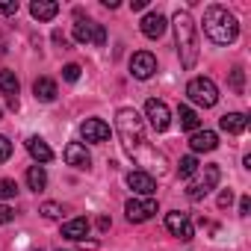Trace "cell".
<instances>
[{"label":"cell","instance_id":"cell-24","mask_svg":"<svg viewBox=\"0 0 251 251\" xmlns=\"http://www.w3.org/2000/svg\"><path fill=\"white\" fill-rule=\"evenodd\" d=\"M198 169H201V166H198V160H195V157L189 154V157H183V160H180V166H177V175H180V177L186 180V177H192V175H195Z\"/></svg>","mask_w":251,"mask_h":251},{"label":"cell","instance_id":"cell-32","mask_svg":"<svg viewBox=\"0 0 251 251\" xmlns=\"http://www.w3.org/2000/svg\"><path fill=\"white\" fill-rule=\"evenodd\" d=\"M248 213H251V198L242 195V198H239V216H248Z\"/></svg>","mask_w":251,"mask_h":251},{"label":"cell","instance_id":"cell-9","mask_svg":"<svg viewBox=\"0 0 251 251\" xmlns=\"http://www.w3.org/2000/svg\"><path fill=\"white\" fill-rule=\"evenodd\" d=\"M154 71H157V56L154 53L139 50V53L130 56V74L136 80H148V77H154Z\"/></svg>","mask_w":251,"mask_h":251},{"label":"cell","instance_id":"cell-15","mask_svg":"<svg viewBox=\"0 0 251 251\" xmlns=\"http://www.w3.org/2000/svg\"><path fill=\"white\" fill-rule=\"evenodd\" d=\"M142 36H148V39H160L163 33H166V15H160V12H148L145 18H142Z\"/></svg>","mask_w":251,"mask_h":251},{"label":"cell","instance_id":"cell-20","mask_svg":"<svg viewBox=\"0 0 251 251\" xmlns=\"http://www.w3.org/2000/svg\"><path fill=\"white\" fill-rule=\"evenodd\" d=\"M86 233H89V219H83V216H80V219H71V222L62 225V236H65V239L80 242Z\"/></svg>","mask_w":251,"mask_h":251},{"label":"cell","instance_id":"cell-25","mask_svg":"<svg viewBox=\"0 0 251 251\" xmlns=\"http://www.w3.org/2000/svg\"><path fill=\"white\" fill-rule=\"evenodd\" d=\"M230 89H233L236 95H242V89H245V71H242V68H233V71H230Z\"/></svg>","mask_w":251,"mask_h":251},{"label":"cell","instance_id":"cell-18","mask_svg":"<svg viewBox=\"0 0 251 251\" xmlns=\"http://www.w3.org/2000/svg\"><path fill=\"white\" fill-rule=\"evenodd\" d=\"M219 127H222L225 133H242V130L248 127V118H245L242 112H227V115L219 118Z\"/></svg>","mask_w":251,"mask_h":251},{"label":"cell","instance_id":"cell-14","mask_svg":"<svg viewBox=\"0 0 251 251\" xmlns=\"http://www.w3.org/2000/svg\"><path fill=\"white\" fill-rule=\"evenodd\" d=\"M189 148L192 154H201V151H216L219 148V136L213 130H195L192 139H189Z\"/></svg>","mask_w":251,"mask_h":251},{"label":"cell","instance_id":"cell-28","mask_svg":"<svg viewBox=\"0 0 251 251\" xmlns=\"http://www.w3.org/2000/svg\"><path fill=\"white\" fill-rule=\"evenodd\" d=\"M80 71H83V68H80L77 62H71V65H65V68H62V77H65L68 83H77V80H80Z\"/></svg>","mask_w":251,"mask_h":251},{"label":"cell","instance_id":"cell-27","mask_svg":"<svg viewBox=\"0 0 251 251\" xmlns=\"http://www.w3.org/2000/svg\"><path fill=\"white\" fill-rule=\"evenodd\" d=\"M15 195H18L15 180H0V198H15Z\"/></svg>","mask_w":251,"mask_h":251},{"label":"cell","instance_id":"cell-33","mask_svg":"<svg viewBox=\"0 0 251 251\" xmlns=\"http://www.w3.org/2000/svg\"><path fill=\"white\" fill-rule=\"evenodd\" d=\"M230 201H233V192H230V189L219 195V207H230Z\"/></svg>","mask_w":251,"mask_h":251},{"label":"cell","instance_id":"cell-35","mask_svg":"<svg viewBox=\"0 0 251 251\" xmlns=\"http://www.w3.org/2000/svg\"><path fill=\"white\" fill-rule=\"evenodd\" d=\"M145 6H148V0H130V9H136V12L145 9Z\"/></svg>","mask_w":251,"mask_h":251},{"label":"cell","instance_id":"cell-7","mask_svg":"<svg viewBox=\"0 0 251 251\" xmlns=\"http://www.w3.org/2000/svg\"><path fill=\"white\" fill-rule=\"evenodd\" d=\"M124 213H127V222L139 225V222H148L154 213H157V201L154 198H130L127 204H124Z\"/></svg>","mask_w":251,"mask_h":251},{"label":"cell","instance_id":"cell-13","mask_svg":"<svg viewBox=\"0 0 251 251\" xmlns=\"http://www.w3.org/2000/svg\"><path fill=\"white\" fill-rule=\"evenodd\" d=\"M127 186H130L133 192L151 198L154 189H157V180H154V175H148V172H130V175H127Z\"/></svg>","mask_w":251,"mask_h":251},{"label":"cell","instance_id":"cell-23","mask_svg":"<svg viewBox=\"0 0 251 251\" xmlns=\"http://www.w3.org/2000/svg\"><path fill=\"white\" fill-rule=\"evenodd\" d=\"M27 186H30L33 192H42V189L48 186V175H45L42 166H30V169H27Z\"/></svg>","mask_w":251,"mask_h":251},{"label":"cell","instance_id":"cell-19","mask_svg":"<svg viewBox=\"0 0 251 251\" xmlns=\"http://www.w3.org/2000/svg\"><path fill=\"white\" fill-rule=\"evenodd\" d=\"M33 95H36L42 103H50V100H56V83H53L50 77H39V80L33 83Z\"/></svg>","mask_w":251,"mask_h":251},{"label":"cell","instance_id":"cell-12","mask_svg":"<svg viewBox=\"0 0 251 251\" xmlns=\"http://www.w3.org/2000/svg\"><path fill=\"white\" fill-rule=\"evenodd\" d=\"M65 163L74 166V169H80V172H86V169L92 166V157H89L86 145H80V142H68V145H65Z\"/></svg>","mask_w":251,"mask_h":251},{"label":"cell","instance_id":"cell-17","mask_svg":"<svg viewBox=\"0 0 251 251\" xmlns=\"http://www.w3.org/2000/svg\"><path fill=\"white\" fill-rule=\"evenodd\" d=\"M27 151H30V157H33L36 163H50V160H53L50 145H48L45 139H39V136H30V139H27Z\"/></svg>","mask_w":251,"mask_h":251},{"label":"cell","instance_id":"cell-2","mask_svg":"<svg viewBox=\"0 0 251 251\" xmlns=\"http://www.w3.org/2000/svg\"><path fill=\"white\" fill-rule=\"evenodd\" d=\"M175 39H177V53L183 68H195L198 62V24L186 9H177L175 15Z\"/></svg>","mask_w":251,"mask_h":251},{"label":"cell","instance_id":"cell-11","mask_svg":"<svg viewBox=\"0 0 251 251\" xmlns=\"http://www.w3.org/2000/svg\"><path fill=\"white\" fill-rule=\"evenodd\" d=\"M80 136L86 142H106L109 139V124H103L100 118H86L80 124Z\"/></svg>","mask_w":251,"mask_h":251},{"label":"cell","instance_id":"cell-1","mask_svg":"<svg viewBox=\"0 0 251 251\" xmlns=\"http://www.w3.org/2000/svg\"><path fill=\"white\" fill-rule=\"evenodd\" d=\"M115 130H118L124 148H127V154L139 157L142 151H148L145 148V124H142V115L133 106L118 109V115H115Z\"/></svg>","mask_w":251,"mask_h":251},{"label":"cell","instance_id":"cell-26","mask_svg":"<svg viewBox=\"0 0 251 251\" xmlns=\"http://www.w3.org/2000/svg\"><path fill=\"white\" fill-rule=\"evenodd\" d=\"M42 216H45V219H59V216H62V207H59L56 201H45V204H42Z\"/></svg>","mask_w":251,"mask_h":251},{"label":"cell","instance_id":"cell-34","mask_svg":"<svg viewBox=\"0 0 251 251\" xmlns=\"http://www.w3.org/2000/svg\"><path fill=\"white\" fill-rule=\"evenodd\" d=\"M80 248H83V251H95L98 242H95V239H80Z\"/></svg>","mask_w":251,"mask_h":251},{"label":"cell","instance_id":"cell-22","mask_svg":"<svg viewBox=\"0 0 251 251\" xmlns=\"http://www.w3.org/2000/svg\"><path fill=\"white\" fill-rule=\"evenodd\" d=\"M177 121L183 130H198V124H201V118L192 106H177Z\"/></svg>","mask_w":251,"mask_h":251},{"label":"cell","instance_id":"cell-6","mask_svg":"<svg viewBox=\"0 0 251 251\" xmlns=\"http://www.w3.org/2000/svg\"><path fill=\"white\" fill-rule=\"evenodd\" d=\"M74 39L80 45H106V30L103 24H92V21H77L74 24Z\"/></svg>","mask_w":251,"mask_h":251},{"label":"cell","instance_id":"cell-37","mask_svg":"<svg viewBox=\"0 0 251 251\" xmlns=\"http://www.w3.org/2000/svg\"><path fill=\"white\" fill-rule=\"evenodd\" d=\"M0 118H3V109H0Z\"/></svg>","mask_w":251,"mask_h":251},{"label":"cell","instance_id":"cell-8","mask_svg":"<svg viewBox=\"0 0 251 251\" xmlns=\"http://www.w3.org/2000/svg\"><path fill=\"white\" fill-rule=\"evenodd\" d=\"M145 115H148V121H151V127H154L157 133L169 130V124H172V112H169V106H166L163 100L151 98V100L145 103Z\"/></svg>","mask_w":251,"mask_h":251},{"label":"cell","instance_id":"cell-10","mask_svg":"<svg viewBox=\"0 0 251 251\" xmlns=\"http://www.w3.org/2000/svg\"><path fill=\"white\" fill-rule=\"evenodd\" d=\"M166 227L172 236H180V239H192V219L180 210L175 213H166Z\"/></svg>","mask_w":251,"mask_h":251},{"label":"cell","instance_id":"cell-4","mask_svg":"<svg viewBox=\"0 0 251 251\" xmlns=\"http://www.w3.org/2000/svg\"><path fill=\"white\" fill-rule=\"evenodd\" d=\"M186 98H189L192 103L210 109V106H216V100H219V89H216V83H213L210 77H192V80L186 83Z\"/></svg>","mask_w":251,"mask_h":251},{"label":"cell","instance_id":"cell-30","mask_svg":"<svg viewBox=\"0 0 251 251\" xmlns=\"http://www.w3.org/2000/svg\"><path fill=\"white\" fill-rule=\"evenodd\" d=\"M18 12V0H0V15H15Z\"/></svg>","mask_w":251,"mask_h":251},{"label":"cell","instance_id":"cell-36","mask_svg":"<svg viewBox=\"0 0 251 251\" xmlns=\"http://www.w3.org/2000/svg\"><path fill=\"white\" fill-rule=\"evenodd\" d=\"M98 227H100V230H106V227H109V219H106V216H100V219H98Z\"/></svg>","mask_w":251,"mask_h":251},{"label":"cell","instance_id":"cell-31","mask_svg":"<svg viewBox=\"0 0 251 251\" xmlns=\"http://www.w3.org/2000/svg\"><path fill=\"white\" fill-rule=\"evenodd\" d=\"M15 219V213H12V207H6V204H0V225H9Z\"/></svg>","mask_w":251,"mask_h":251},{"label":"cell","instance_id":"cell-21","mask_svg":"<svg viewBox=\"0 0 251 251\" xmlns=\"http://www.w3.org/2000/svg\"><path fill=\"white\" fill-rule=\"evenodd\" d=\"M18 89H21V83H18V77H15V71H0V92H3L6 98H18Z\"/></svg>","mask_w":251,"mask_h":251},{"label":"cell","instance_id":"cell-5","mask_svg":"<svg viewBox=\"0 0 251 251\" xmlns=\"http://www.w3.org/2000/svg\"><path fill=\"white\" fill-rule=\"evenodd\" d=\"M195 175H198V177H195V180H189L186 195H189L192 201H201L207 192H213V189H216V183H219L222 172H219V166H204V169H198Z\"/></svg>","mask_w":251,"mask_h":251},{"label":"cell","instance_id":"cell-16","mask_svg":"<svg viewBox=\"0 0 251 251\" xmlns=\"http://www.w3.org/2000/svg\"><path fill=\"white\" fill-rule=\"evenodd\" d=\"M30 15L36 21H53L59 15V3H53V0H36V3H30Z\"/></svg>","mask_w":251,"mask_h":251},{"label":"cell","instance_id":"cell-29","mask_svg":"<svg viewBox=\"0 0 251 251\" xmlns=\"http://www.w3.org/2000/svg\"><path fill=\"white\" fill-rule=\"evenodd\" d=\"M9 157H12V142L6 136H0V163H6Z\"/></svg>","mask_w":251,"mask_h":251},{"label":"cell","instance_id":"cell-3","mask_svg":"<svg viewBox=\"0 0 251 251\" xmlns=\"http://www.w3.org/2000/svg\"><path fill=\"white\" fill-rule=\"evenodd\" d=\"M204 33H207V39L213 45H233L236 36H239V24L225 6H207V12H204Z\"/></svg>","mask_w":251,"mask_h":251}]
</instances>
